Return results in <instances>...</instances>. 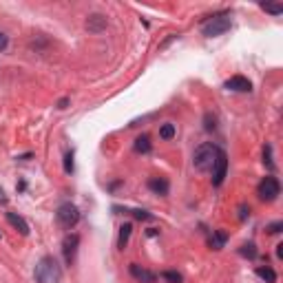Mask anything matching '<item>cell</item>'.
I'll return each instance as SVG.
<instances>
[{
	"label": "cell",
	"mask_w": 283,
	"mask_h": 283,
	"mask_svg": "<svg viewBox=\"0 0 283 283\" xmlns=\"http://www.w3.org/2000/svg\"><path fill=\"white\" fill-rule=\"evenodd\" d=\"M131 274L135 276L137 281H142V283H153L155 281V274L151 272V270H144L137 263H131Z\"/></svg>",
	"instance_id": "9c48e42d"
},
{
	"label": "cell",
	"mask_w": 283,
	"mask_h": 283,
	"mask_svg": "<svg viewBox=\"0 0 283 283\" xmlns=\"http://www.w3.org/2000/svg\"><path fill=\"white\" fill-rule=\"evenodd\" d=\"M131 230H133V226L131 224H124L120 228V248H126V243H129V237H131Z\"/></svg>",
	"instance_id": "4fadbf2b"
},
{
	"label": "cell",
	"mask_w": 283,
	"mask_h": 283,
	"mask_svg": "<svg viewBox=\"0 0 283 283\" xmlns=\"http://www.w3.org/2000/svg\"><path fill=\"white\" fill-rule=\"evenodd\" d=\"M135 151L137 153H148V151H151V140H148L146 135L137 137V140H135Z\"/></svg>",
	"instance_id": "5bb4252c"
},
{
	"label": "cell",
	"mask_w": 283,
	"mask_h": 283,
	"mask_svg": "<svg viewBox=\"0 0 283 283\" xmlns=\"http://www.w3.org/2000/svg\"><path fill=\"white\" fill-rule=\"evenodd\" d=\"M5 47H7V36H5V33L0 31V51H3Z\"/></svg>",
	"instance_id": "603a6c76"
},
{
	"label": "cell",
	"mask_w": 283,
	"mask_h": 283,
	"mask_svg": "<svg viewBox=\"0 0 283 283\" xmlns=\"http://www.w3.org/2000/svg\"><path fill=\"white\" fill-rule=\"evenodd\" d=\"M230 29V18L228 14H221V16H215V18H210L208 22H204L202 31L206 38H213V36H221V33H226Z\"/></svg>",
	"instance_id": "3957f363"
},
{
	"label": "cell",
	"mask_w": 283,
	"mask_h": 283,
	"mask_svg": "<svg viewBox=\"0 0 283 283\" xmlns=\"http://www.w3.org/2000/svg\"><path fill=\"white\" fill-rule=\"evenodd\" d=\"M241 254H243V257H250V259L257 257V250H254V243H246V246H241Z\"/></svg>",
	"instance_id": "e0dca14e"
},
{
	"label": "cell",
	"mask_w": 283,
	"mask_h": 283,
	"mask_svg": "<svg viewBox=\"0 0 283 283\" xmlns=\"http://www.w3.org/2000/svg\"><path fill=\"white\" fill-rule=\"evenodd\" d=\"M226 88H230V91H250L252 84H250V80H248V77L235 75V77H230V80L226 82Z\"/></svg>",
	"instance_id": "ba28073f"
},
{
	"label": "cell",
	"mask_w": 283,
	"mask_h": 283,
	"mask_svg": "<svg viewBox=\"0 0 283 283\" xmlns=\"http://www.w3.org/2000/svg\"><path fill=\"white\" fill-rule=\"evenodd\" d=\"M60 279V265L53 257L40 259V263L36 265V281L38 283H58Z\"/></svg>",
	"instance_id": "7a4b0ae2"
},
{
	"label": "cell",
	"mask_w": 283,
	"mask_h": 283,
	"mask_svg": "<svg viewBox=\"0 0 283 283\" xmlns=\"http://www.w3.org/2000/svg\"><path fill=\"white\" fill-rule=\"evenodd\" d=\"M159 137H162V140H173L175 137V126L173 124H164L162 129H159Z\"/></svg>",
	"instance_id": "2e32d148"
},
{
	"label": "cell",
	"mask_w": 283,
	"mask_h": 283,
	"mask_svg": "<svg viewBox=\"0 0 283 283\" xmlns=\"http://www.w3.org/2000/svg\"><path fill=\"white\" fill-rule=\"evenodd\" d=\"M0 202H5V193L3 191H0Z\"/></svg>",
	"instance_id": "d4e9b609"
},
{
	"label": "cell",
	"mask_w": 283,
	"mask_h": 283,
	"mask_svg": "<svg viewBox=\"0 0 283 283\" xmlns=\"http://www.w3.org/2000/svg\"><path fill=\"white\" fill-rule=\"evenodd\" d=\"M77 219H80V213H77V208L73 204H62V206L58 208V221L64 228H73L77 224Z\"/></svg>",
	"instance_id": "277c9868"
},
{
	"label": "cell",
	"mask_w": 283,
	"mask_h": 283,
	"mask_svg": "<svg viewBox=\"0 0 283 283\" xmlns=\"http://www.w3.org/2000/svg\"><path fill=\"white\" fill-rule=\"evenodd\" d=\"M86 29L88 31H93V33H98V31H102V29H107V18L104 16H91L86 22Z\"/></svg>",
	"instance_id": "8fae6325"
},
{
	"label": "cell",
	"mask_w": 283,
	"mask_h": 283,
	"mask_svg": "<svg viewBox=\"0 0 283 283\" xmlns=\"http://www.w3.org/2000/svg\"><path fill=\"white\" fill-rule=\"evenodd\" d=\"M7 221L11 226H14L16 230L20 232V235H29V224H27L25 219L20 217V215H16V213H7Z\"/></svg>",
	"instance_id": "30bf717a"
},
{
	"label": "cell",
	"mask_w": 283,
	"mask_h": 283,
	"mask_svg": "<svg viewBox=\"0 0 283 283\" xmlns=\"http://www.w3.org/2000/svg\"><path fill=\"white\" fill-rule=\"evenodd\" d=\"M261 7L268 11V14H283V5H268V3H263Z\"/></svg>",
	"instance_id": "ac0fdd59"
},
{
	"label": "cell",
	"mask_w": 283,
	"mask_h": 283,
	"mask_svg": "<svg viewBox=\"0 0 283 283\" xmlns=\"http://www.w3.org/2000/svg\"><path fill=\"white\" fill-rule=\"evenodd\" d=\"M257 274L261 276V279H265L268 283H274V281H276V274H274V270H272V268H259V270H257Z\"/></svg>",
	"instance_id": "9a60e30c"
},
{
	"label": "cell",
	"mask_w": 283,
	"mask_h": 283,
	"mask_svg": "<svg viewBox=\"0 0 283 283\" xmlns=\"http://www.w3.org/2000/svg\"><path fill=\"white\" fill-rule=\"evenodd\" d=\"M224 241H226V235H224V232H219L215 239H210V243H213L215 248H221V246H224Z\"/></svg>",
	"instance_id": "44dd1931"
},
{
	"label": "cell",
	"mask_w": 283,
	"mask_h": 283,
	"mask_svg": "<svg viewBox=\"0 0 283 283\" xmlns=\"http://www.w3.org/2000/svg\"><path fill=\"white\" fill-rule=\"evenodd\" d=\"M281 228H283V224H281V221H276V224H272V226H270V228H268V230H270V232H272V235H276V232H279Z\"/></svg>",
	"instance_id": "7402d4cb"
},
{
	"label": "cell",
	"mask_w": 283,
	"mask_h": 283,
	"mask_svg": "<svg viewBox=\"0 0 283 283\" xmlns=\"http://www.w3.org/2000/svg\"><path fill=\"white\" fill-rule=\"evenodd\" d=\"M64 170H66V173H73V153H66V157H64Z\"/></svg>",
	"instance_id": "ffe728a7"
},
{
	"label": "cell",
	"mask_w": 283,
	"mask_h": 283,
	"mask_svg": "<svg viewBox=\"0 0 283 283\" xmlns=\"http://www.w3.org/2000/svg\"><path fill=\"white\" fill-rule=\"evenodd\" d=\"M162 276H164V279L168 281V283H181V276L177 274V272H170V270H168V272H164Z\"/></svg>",
	"instance_id": "d6986e66"
},
{
	"label": "cell",
	"mask_w": 283,
	"mask_h": 283,
	"mask_svg": "<svg viewBox=\"0 0 283 283\" xmlns=\"http://www.w3.org/2000/svg\"><path fill=\"white\" fill-rule=\"evenodd\" d=\"M226 170H228V159H226V153L221 151L219 157H217V162H215V166H213V184L215 186H219L221 181H224Z\"/></svg>",
	"instance_id": "8992f818"
},
{
	"label": "cell",
	"mask_w": 283,
	"mask_h": 283,
	"mask_svg": "<svg viewBox=\"0 0 283 283\" xmlns=\"http://www.w3.org/2000/svg\"><path fill=\"white\" fill-rule=\"evenodd\" d=\"M135 217H137V219H151V215L142 213V210H135Z\"/></svg>",
	"instance_id": "cb8c5ba5"
},
{
	"label": "cell",
	"mask_w": 283,
	"mask_h": 283,
	"mask_svg": "<svg viewBox=\"0 0 283 283\" xmlns=\"http://www.w3.org/2000/svg\"><path fill=\"white\" fill-rule=\"evenodd\" d=\"M148 188H151L153 193H157V195H166V193H168V181L162 179V177H153V179L148 181Z\"/></svg>",
	"instance_id": "7c38bea8"
},
{
	"label": "cell",
	"mask_w": 283,
	"mask_h": 283,
	"mask_svg": "<svg viewBox=\"0 0 283 283\" xmlns=\"http://www.w3.org/2000/svg\"><path fill=\"white\" fill-rule=\"evenodd\" d=\"M77 243H80V237H77V235H69L64 239V259H66V263H71L75 259Z\"/></svg>",
	"instance_id": "52a82bcc"
},
{
	"label": "cell",
	"mask_w": 283,
	"mask_h": 283,
	"mask_svg": "<svg viewBox=\"0 0 283 283\" xmlns=\"http://www.w3.org/2000/svg\"><path fill=\"white\" fill-rule=\"evenodd\" d=\"M279 193H281V186H279V179H276V177H265L261 184H259V197L265 199V202L276 199Z\"/></svg>",
	"instance_id": "5b68a950"
},
{
	"label": "cell",
	"mask_w": 283,
	"mask_h": 283,
	"mask_svg": "<svg viewBox=\"0 0 283 283\" xmlns=\"http://www.w3.org/2000/svg\"><path fill=\"white\" fill-rule=\"evenodd\" d=\"M219 153L221 151L215 146V144H202V146L195 151V155H193V164H195L197 170H213Z\"/></svg>",
	"instance_id": "6da1fadb"
}]
</instances>
